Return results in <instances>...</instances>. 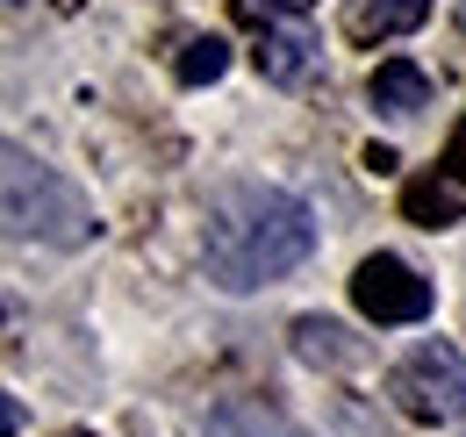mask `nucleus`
Wrapping results in <instances>:
<instances>
[{
  "mask_svg": "<svg viewBox=\"0 0 466 437\" xmlns=\"http://www.w3.org/2000/svg\"><path fill=\"white\" fill-rule=\"evenodd\" d=\"M402 216L423 222V229L466 222V122H460V137L445 144V158L431 165L423 179H409V187H402Z\"/></svg>",
  "mask_w": 466,
  "mask_h": 437,
  "instance_id": "nucleus-6",
  "label": "nucleus"
},
{
  "mask_svg": "<svg viewBox=\"0 0 466 437\" xmlns=\"http://www.w3.org/2000/svg\"><path fill=\"white\" fill-rule=\"evenodd\" d=\"M351 301H359V316H366V323L395 330V323H423L438 294H431V279L416 273L409 259H395V251H373V259L351 273Z\"/></svg>",
  "mask_w": 466,
  "mask_h": 437,
  "instance_id": "nucleus-5",
  "label": "nucleus"
},
{
  "mask_svg": "<svg viewBox=\"0 0 466 437\" xmlns=\"http://www.w3.org/2000/svg\"><path fill=\"white\" fill-rule=\"evenodd\" d=\"M194 431H201V437H309L280 401L244 394V387H237V394H216V401H208V416H201Z\"/></svg>",
  "mask_w": 466,
  "mask_h": 437,
  "instance_id": "nucleus-7",
  "label": "nucleus"
},
{
  "mask_svg": "<svg viewBox=\"0 0 466 437\" xmlns=\"http://www.w3.org/2000/svg\"><path fill=\"white\" fill-rule=\"evenodd\" d=\"M72 437H79V431H72Z\"/></svg>",
  "mask_w": 466,
  "mask_h": 437,
  "instance_id": "nucleus-14",
  "label": "nucleus"
},
{
  "mask_svg": "<svg viewBox=\"0 0 466 437\" xmlns=\"http://www.w3.org/2000/svg\"><path fill=\"white\" fill-rule=\"evenodd\" d=\"M388 401L402 409L409 423H423V431L460 423L466 416V351L445 344V337L416 344L402 366H388Z\"/></svg>",
  "mask_w": 466,
  "mask_h": 437,
  "instance_id": "nucleus-3",
  "label": "nucleus"
},
{
  "mask_svg": "<svg viewBox=\"0 0 466 437\" xmlns=\"http://www.w3.org/2000/svg\"><path fill=\"white\" fill-rule=\"evenodd\" d=\"M273 7H288V15H301V7H309V0H273Z\"/></svg>",
  "mask_w": 466,
  "mask_h": 437,
  "instance_id": "nucleus-12",
  "label": "nucleus"
},
{
  "mask_svg": "<svg viewBox=\"0 0 466 437\" xmlns=\"http://www.w3.org/2000/svg\"><path fill=\"white\" fill-rule=\"evenodd\" d=\"M7 229L15 237H36V244H51V251H79V244H94V208H86V194L51 172V165H36L22 144H7Z\"/></svg>",
  "mask_w": 466,
  "mask_h": 437,
  "instance_id": "nucleus-2",
  "label": "nucleus"
},
{
  "mask_svg": "<svg viewBox=\"0 0 466 437\" xmlns=\"http://www.w3.org/2000/svg\"><path fill=\"white\" fill-rule=\"evenodd\" d=\"M309 251H316V216L288 187H230L208 216V237H201V266L223 294L273 287Z\"/></svg>",
  "mask_w": 466,
  "mask_h": 437,
  "instance_id": "nucleus-1",
  "label": "nucleus"
},
{
  "mask_svg": "<svg viewBox=\"0 0 466 437\" xmlns=\"http://www.w3.org/2000/svg\"><path fill=\"white\" fill-rule=\"evenodd\" d=\"M460 29H466V0H460Z\"/></svg>",
  "mask_w": 466,
  "mask_h": 437,
  "instance_id": "nucleus-13",
  "label": "nucleus"
},
{
  "mask_svg": "<svg viewBox=\"0 0 466 437\" xmlns=\"http://www.w3.org/2000/svg\"><path fill=\"white\" fill-rule=\"evenodd\" d=\"M294 359H301V366H351L359 344H351L338 323H323V316H301V323H294Z\"/></svg>",
  "mask_w": 466,
  "mask_h": 437,
  "instance_id": "nucleus-10",
  "label": "nucleus"
},
{
  "mask_svg": "<svg viewBox=\"0 0 466 437\" xmlns=\"http://www.w3.org/2000/svg\"><path fill=\"white\" fill-rule=\"evenodd\" d=\"M423 15H431V0H345V36L351 44H388V36H409Z\"/></svg>",
  "mask_w": 466,
  "mask_h": 437,
  "instance_id": "nucleus-8",
  "label": "nucleus"
},
{
  "mask_svg": "<svg viewBox=\"0 0 466 437\" xmlns=\"http://www.w3.org/2000/svg\"><path fill=\"white\" fill-rule=\"evenodd\" d=\"M237 15L258 29V72H266V86H301L316 65H323V44H316V29L288 15V7H273V0H237Z\"/></svg>",
  "mask_w": 466,
  "mask_h": 437,
  "instance_id": "nucleus-4",
  "label": "nucleus"
},
{
  "mask_svg": "<svg viewBox=\"0 0 466 437\" xmlns=\"http://www.w3.org/2000/svg\"><path fill=\"white\" fill-rule=\"evenodd\" d=\"M366 94H373V108H380V115H402V122H409V115L431 108V72H423L416 57H388V65L373 72Z\"/></svg>",
  "mask_w": 466,
  "mask_h": 437,
  "instance_id": "nucleus-9",
  "label": "nucleus"
},
{
  "mask_svg": "<svg viewBox=\"0 0 466 437\" xmlns=\"http://www.w3.org/2000/svg\"><path fill=\"white\" fill-rule=\"evenodd\" d=\"M223 72H230V44H223V36H194L187 57L173 65L179 86H208V79H223Z\"/></svg>",
  "mask_w": 466,
  "mask_h": 437,
  "instance_id": "nucleus-11",
  "label": "nucleus"
}]
</instances>
